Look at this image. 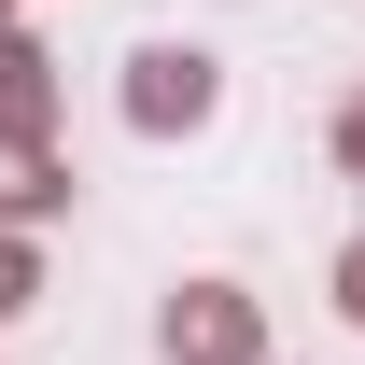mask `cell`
<instances>
[{"label":"cell","mask_w":365,"mask_h":365,"mask_svg":"<svg viewBox=\"0 0 365 365\" xmlns=\"http://www.w3.org/2000/svg\"><path fill=\"white\" fill-rule=\"evenodd\" d=\"M56 127V85H43V43L0 29V140H43Z\"/></svg>","instance_id":"cell-3"},{"label":"cell","mask_w":365,"mask_h":365,"mask_svg":"<svg viewBox=\"0 0 365 365\" xmlns=\"http://www.w3.org/2000/svg\"><path fill=\"white\" fill-rule=\"evenodd\" d=\"M29 295H43V253H29V239H0V309H29Z\"/></svg>","instance_id":"cell-5"},{"label":"cell","mask_w":365,"mask_h":365,"mask_svg":"<svg viewBox=\"0 0 365 365\" xmlns=\"http://www.w3.org/2000/svg\"><path fill=\"white\" fill-rule=\"evenodd\" d=\"M211 98H225V71H211L197 43H140L127 56V127H155V140H169V127H211Z\"/></svg>","instance_id":"cell-1"},{"label":"cell","mask_w":365,"mask_h":365,"mask_svg":"<svg viewBox=\"0 0 365 365\" xmlns=\"http://www.w3.org/2000/svg\"><path fill=\"white\" fill-rule=\"evenodd\" d=\"M155 337H169V365H267V351H253V295H239V281H182Z\"/></svg>","instance_id":"cell-2"},{"label":"cell","mask_w":365,"mask_h":365,"mask_svg":"<svg viewBox=\"0 0 365 365\" xmlns=\"http://www.w3.org/2000/svg\"><path fill=\"white\" fill-rule=\"evenodd\" d=\"M337 169L365 182V98H351V113H337Z\"/></svg>","instance_id":"cell-7"},{"label":"cell","mask_w":365,"mask_h":365,"mask_svg":"<svg viewBox=\"0 0 365 365\" xmlns=\"http://www.w3.org/2000/svg\"><path fill=\"white\" fill-rule=\"evenodd\" d=\"M337 309L365 323V239H351V253H337Z\"/></svg>","instance_id":"cell-6"},{"label":"cell","mask_w":365,"mask_h":365,"mask_svg":"<svg viewBox=\"0 0 365 365\" xmlns=\"http://www.w3.org/2000/svg\"><path fill=\"white\" fill-rule=\"evenodd\" d=\"M56 197H71L56 140H0V225H29V211H56Z\"/></svg>","instance_id":"cell-4"}]
</instances>
